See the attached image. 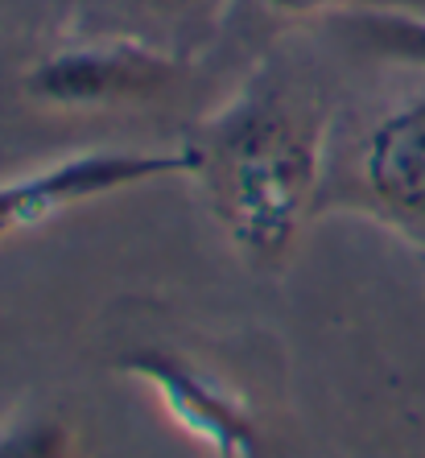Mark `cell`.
<instances>
[{
	"label": "cell",
	"instance_id": "obj_8",
	"mask_svg": "<svg viewBox=\"0 0 425 458\" xmlns=\"http://www.w3.org/2000/svg\"><path fill=\"white\" fill-rule=\"evenodd\" d=\"M268 13L276 17H289V21H306V17H335L343 9H355L351 0H260Z\"/></svg>",
	"mask_w": 425,
	"mask_h": 458
},
{
	"label": "cell",
	"instance_id": "obj_1",
	"mask_svg": "<svg viewBox=\"0 0 425 458\" xmlns=\"http://www.w3.org/2000/svg\"><path fill=\"white\" fill-rule=\"evenodd\" d=\"M330 116L322 99L281 71H256L219 112L194 128L191 182L256 268H276L322 215L330 178Z\"/></svg>",
	"mask_w": 425,
	"mask_h": 458
},
{
	"label": "cell",
	"instance_id": "obj_5",
	"mask_svg": "<svg viewBox=\"0 0 425 458\" xmlns=\"http://www.w3.org/2000/svg\"><path fill=\"white\" fill-rule=\"evenodd\" d=\"M116 372L149 388L170 426L211 450V458H260V426L224 376L170 347H140L116 360Z\"/></svg>",
	"mask_w": 425,
	"mask_h": 458
},
{
	"label": "cell",
	"instance_id": "obj_6",
	"mask_svg": "<svg viewBox=\"0 0 425 458\" xmlns=\"http://www.w3.org/2000/svg\"><path fill=\"white\" fill-rule=\"evenodd\" d=\"M330 30L363 58L425 71V17L396 9H343L330 17Z\"/></svg>",
	"mask_w": 425,
	"mask_h": 458
},
{
	"label": "cell",
	"instance_id": "obj_7",
	"mask_svg": "<svg viewBox=\"0 0 425 458\" xmlns=\"http://www.w3.org/2000/svg\"><path fill=\"white\" fill-rule=\"evenodd\" d=\"M0 458H79V434L54 413H25L0 426Z\"/></svg>",
	"mask_w": 425,
	"mask_h": 458
},
{
	"label": "cell",
	"instance_id": "obj_4",
	"mask_svg": "<svg viewBox=\"0 0 425 458\" xmlns=\"http://www.w3.org/2000/svg\"><path fill=\"white\" fill-rule=\"evenodd\" d=\"M191 178V149H83L38 165L17 178H0V240L25 227L50 224L54 215L137 191L149 182Z\"/></svg>",
	"mask_w": 425,
	"mask_h": 458
},
{
	"label": "cell",
	"instance_id": "obj_2",
	"mask_svg": "<svg viewBox=\"0 0 425 458\" xmlns=\"http://www.w3.org/2000/svg\"><path fill=\"white\" fill-rule=\"evenodd\" d=\"M322 211H351L401 240L425 265V96L384 107L330 165Z\"/></svg>",
	"mask_w": 425,
	"mask_h": 458
},
{
	"label": "cell",
	"instance_id": "obj_3",
	"mask_svg": "<svg viewBox=\"0 0 425 458\" xmlns=\"http://www.w3.org/2000/svg\"><path fill=\"white\" fill-rule=\"evenodd\" d=\"M191 66L132 38L75 42L25 66L21 91L54 112H124L153 107L178 96Z\"/></svg>",
	"mask_w": 425,
	"mask_h": 458
}]
</instances>
